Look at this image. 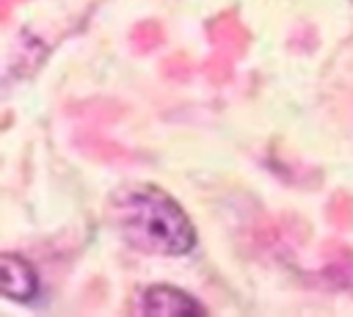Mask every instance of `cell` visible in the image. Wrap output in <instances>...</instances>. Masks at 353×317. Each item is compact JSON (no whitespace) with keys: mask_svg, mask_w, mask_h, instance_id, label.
<instances>
[{"mask_svg":"<svg viewBox=\"0 0 353 317\" xmlns=\"http://www.w3.org/2000/svg\"><path fill=\"white\" fill-rule=\"evenodd\" d=\"M113 212L124 237L143 251L179 256L188 254L196 243L188 215L179 209V204L171 196H165L157 187H141L124 193L116 201Z\"/></svg>","mask_w":353,"mask_h":317,"instance_id":"obj_1","label":"cell"},{"mask_svg":"<svg viewBox=\"0 0 353 317\" xmlns=\"http://www.w3.org/2000/svg\"><path fill=\"white\" fill-rule=\"evenodd\" d=\"M207 30H210L212 47H215L221 55H226V58H237V55H243L245 47H248V33H245L243 22H240L232 11L215 17Z\"/></svg>","mask_w":353,"mask_h":317,"instance_id":"obj_2","label":"cell"},{"mask_svg":"<svg viewBox=\"0 0 353 317\" xmlns=\"http://www.w3.org/2000/svg\"><path fill=\"white\" fill-rule=\"evenodd\" d=\"M0 265H3V292L14 300H30L39 289L33 267L22 256H14V254H3Z\"/></svg>","mask_w":353,"mask_h":317,"instance_id":"obj_3","label":"cell"},{"mask_svg":"<svg viewBox=\"0 0 353 317\" xmlns=\"http://www.w3.org/2000/svg\"><path fill=\"white\" fill-rule=\"evenodd\" d=\"M146 314H185V311H204V306L193 298H188L185 292L174 289V287H149L143 295V306Z\"/></svg>","mask_w":353,"mask_h":317,"instance_id":"obj_4","label":"cell"},{"mask_svg":"<svg viewBox=\"0 0 353 317\" xmlns=\"http://www.w3.org/2000/svg\"><path fill=\"white\" fill-rule=\"evenodd\" d=\"M130 39H132V47L135 50L149 52V50H154L163 41V28L157 22H152V19H143V22H138L132 28V36Z\"/></svg>","mask_w":353,"mask_h":317,"instance_id":"obj_5","label":"cell"},{"mask_svg":"<svg viewBox=\"0 0 353 317\" xmlns=\"http://www.w3.org/2000/svg\"><path fill=\"white\" fill-rule=\"evenodd\" d=\"M328 218H331L334 226L347 229V226L353 223V196L336 193V196L328 201Z\"/></svg>","mask_w":353,"mask_h":317,"instance_id":"obj_6","label":"cell"},{"mask_svg":"<svg viewBox=\"0 0 353 317\" xmlns=\"http://www.w3.org/2000/svg\"><path fill=\"white\" fill-rule=\"evenodd\" d=\"M229 61L232 58H226V55H221V52H215L207 63H204V72L210 74V80H226V74H229Z\"/></svg>","mask_w":353,"mask_h":317,"instance_id":"obj_7","label":"cell"},{"mask_svg":"<svg viewBox=\"0 0 353 317\" xmlns=\"http://www.w3.org/2000/svg\"><path fill=\"white\" fill-rule=\"evenodd\" d=\"M188 61L182 58V55H176V58H168L165 63H163V72L168 74V77H185L188 74Z\"/></svg>","mask_w":353,"mask_h":317,"instance_id":"obj_8","label":"cell"},{"mask_svg":"<svg viewBox=\"0 0 353 317\" xmlns=\"http://www.w3.org/2000/svg\"><path fill=\"white\" fill-rule=\"evenodd\" d=\"M8 3H11V0H6V6H8Z\"/></svg>","mask_w":353,"mask_h":317,"instance_id":"obj_9","label":"cell"}]
</instances>
